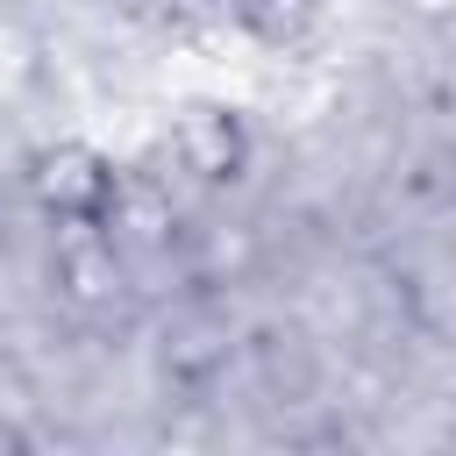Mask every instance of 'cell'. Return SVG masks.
I'll list each match as a JSON object with an SVG mask.
<instances>
[{
  "label": "cell",
  "mask_w": 456,
  "mask_h": 456,
  "mask_svg": "<svg viewBox=\"0 0 456 456\" xmlns=\"http://www.w3.org/2000/svg\"><path fill=\"white\" fill-rule=\"evenodd\" d=\"M228 7L256 43H306V28L321 14V0H228Z\"/></svg>",
  "instance_id": "obj_5"
},
{
  "label": "cell",
  "mask_w": 456,
  "mask_h": 456,
  "mask_svg": "<svg viewBox=\"0 0 456 456\" xmlns=\"http://www.w3.org/2000/svg\"><path fill=\"white\" fill-rule=\"evenodd\" d=\"M50 278H57V292H64V306L107 314V306L128 292V256H121L100 228H71V242H64L57 264H50Z\"/></svg>",
  "instance_id": "obj_3"
},
{
  "label": "cell",
  "mask_w": 456,
  "mask_h": 456,
  "mask_svg": "<svg viewBox=\"0 0 456 456\" xmlns=\"http://www.w3.org/2000/svg\"><path fill=\"white\" fill-rule=\"evenodd\" d=\"M221 370H228V328L221 321H185L178 335H164V378L214 385Z\"/></svg>",
  "instance_id": "obj_4"
},
{
  "label": "cell",
  "mask_w": 456,
  "mask_h": 456,
  "mask_svg": "<svg viewBox=\"0 0 456 456\" xmlns=\"http://www.w3.org/2000/svg\"><path fill=\"white\" fill-rule=\"evenodd\" d=\"M114 185H121V171H114V157L93 150V142H50V150H36V164H28L36 207H43L50 221H64V228H93V221L107 214Z\"/></svg>",
  "instance_id": "obj_1"
},
{
  "label": "cell",
  "mask_w": 456,
  "mask_h": 456,
  "mask_svg": "<svg viewBox=\"0 0 456 456\" xmlns=\"http://www.w3.org/2000/svg\"><path fill=\"white\" fill-rule=\"evenodd\" d=\"M171 150H178V171L192 185H235L249 171V157H256V135H249V121L235 107H192L178 121Z\"/></svg>",
  "instance_id": "obj_2"
}]
</instances>
